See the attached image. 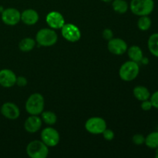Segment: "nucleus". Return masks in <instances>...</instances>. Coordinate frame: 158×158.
Instances as JSON below:
<instances>
[{
    "label": "nucleus",
    "instance_id": "nucleus-27",
    "mask_svg": "<svg viewBox=\"0 0 158 158\" xmlns=\"http://www.w3.org/2000/svg\"><path fill=\"white\" fill-rule=\"evenodd\" d=\"M140 107L144 111H149L152 109L153 106H152V103H151V100H143L142 101L141 104H140Z\"/></svg>",
    "mask_w": 158,
    "mask_h": 158
},
{
    "label": "nucleus",
    "instance_id": "nucleus-20",
    "mask_svg": "<svg viewBox=\"0 0 158 158\" xmlns=\"http://www.w3.org/2000/svg\"><path fill=\"white\" fill-rule=\"evenodd\" d=\"M144 143L151 149L158 148V131L151 132L145 137Z\"/></svg>",
    "mask_w": 158,
    "mask_h": 158
},
{
    "label": "nucleus",
    "instance_id": "nucleus-31",
    "mask_svg": "<svg viewBox=\"0 0 158 158\" xmlns=\"http://www.w3.org/2000/svg\"><path fill=\"white\" fill-rule=\"evenodd\" d=\"M100 1L103 2H112L113 0H100Z\"/></svg>",
    "mask_w": 158,
    "mask_h": 158
},
{
    "label": "nucleus",
    "instance_id": "nucleus-30",
    "mask_svg": "<svg viewBox=\"0 0 158 158\" xmlns=\"http://www.w3.org/2000/svg\"><path fill=\"white\" fill-rule=\"evenodd\" d=\"M140 63L143 65H148V63H149V60H148V58H147V57L143 56V59L141 60V61H140Z\"/></svg>",
    "mask_w": 158,
    "mask_h": 158
},
{
    "label": "nucleus",
    "instance_id": "nucleus-8",
    "mask_svg": "<svg viewBox=\"0 0 158 158\" xmlns=\"http://www.w3.org/2000/svg\"><path fill=\"white\" fill-rule=\"evenodd\" d=\"M42 141L48 147H56L60 140V136L58 131L52 127H46L42 131Z\"/></svg>",
    "mask_w": 158,
    "mask_h": 158
},
{
    "label": "nucleus",
    "instance_id": "nucleus-23",
    "mask_svg": "<svg viewBox=\"0 0 158 158\" xmlns=\"http://www.w3.org/2000/svg\"><path fill=\"white\" fill-rule=\"evenodd\" d=\"M42 120L48 125H53L56 123L57 117L55 113L52 111H44L42 112Z\"/></svg>",
    "mask_w": 158,
    "mask_h": 158
},
{
    "label": "nucleus",
    "instance_id": "nucleus-33",
    "mask_svg": "<svg viewBox=\"0 0 158 158\" xmlns=\"http://www.w3.org/2000/svg\"><path fill=\"white\" fill-rule=\"evenodd\" d=\"M3 10H4V9H3V8L2 7V6H0V12H1V13H2V12Z\"/></svg>",
    "mask_w": 158,
    "mask_h": 158
},
{
    "label": "nucleus",
    "instance_id": "nucleus-26",
    "mask_svg": "<svg viewBox=\"0 0 158 158\" xmlns=\"http://www.w3.org/2000/svg\"><path fill=\"white\" fill-rule=\"evenodd\" d=\"M151 103H152L153 107L156 108L158 110V90L155 91L153 94H151L150 97Z\"/></svg>",
    "mask_w": 158,
    "mask_h": 158
},
{
    "label": "nucleus",
    "instance_id": "nucleus-2",
    "mask_svg": "<svg viewBox=\"0 0 158 158\" xmlns=\"http://www.w3.org/2000/svg\"><path fill=\"white\" fill-rule=\"evenodd\" d=\"M45 100L43 95L35 93L29 96L26 102V110L30 115H40L44 110Z\"/></svg>",
    "mask_w": 158,
    "mask_h": 158
},
{
    "label": "nucleus",
    "instance_id": "nucleus-10",
    "mask_svg": "<svg viewBox=\"0 0 158 158\" xmlns=\"http://www.w3.org/2000/svg\"><path fill=\"white\" fill-rule=\"evenodd\" d=\"M107 49L114 55L120 56L127 51L128 46L126 42L120 38H113L108 41Z\"/></svg>",
    "mask_w": 158,
    "mask_h": 158
},
{
    "label": "nucleus",
    "instance_id": "nucleus-11",
    "mask_svg": "<svg viewBox=\"0 0 158 158\" xmlns=\"http://www.w3.org/2000/svg\"><path fill=\"white\" fill-rule=\"evenodd\" d=\"M2 115L9 120H16L20 116L19 106L12 102H6L2 105L0 108Z\"/></svg>",
    "mask_w": 158,
    "mask_h": 158
},
{
    "label": "nucleus",
    "instance_id": "nucleus-17",
    "mask_svg": "<svg viewBox=\"0 0 158 158\" xmlns=\"http://www.w3.org/2000/svg\"><path fill=\"white\" fill-rule=\"evenodd\" d=\"M127 54L129 58L132 61L136 62V63H140L141 60L143 57V50L141 48L138 46H131L127 49Z\"/></svg>",
    "mask_w": 158,
    "mask_h": 158
},
{
    "label": "nucleus",
    "instance_id": "nucleus-6",
    "mask_svg": "<svg viewBox=\"0 0 158 158\" xmlns=\"http://www.w3.org/2000/svg\"><path fill=\"white\" fill-rule=\"evenodd\" d=\"M106 128V123L104 119L94 117L88 119L85 123V129L92 134H101Z\"/></svg>",
    "mask_w": 158,
    "mask_h": 158
},
{
    "label": "nucleus",
    "instance_id": "nucleus-16",
    "mask_svg": "<svg viewBox=\"0 0 158 158\" xmlns=\"http://www.w3.org/2000/svg\"><path fill=\"white\" fill-rule=\"evenodd\" d=\"M133 94L134 97L139 101H143V100H149L151 97V93L149 89L143 86H137L133 89Z\"/></svg>",
    "mask_w": 158,
    "mask_h": 158
},
{
    "label": "nucleus",
    "instance_id": "nucleus-5",
    "mask_svg": "<svg viewBox=\"0 0 158 158\" xmlns=\"http://www.w3.org/2000/svg\"><path fill=\"white\" fill-rule=\"evenodd\" d=\"M48 148L42 140H32L26 147V153L31 158H46L49 154Z\"/></svg>",
    "mask_w": 158,
    "mask_h": 158
},
{
    "label": "nucleus",
    "instance_id": "nucleus-24",
    "mask_svg": "<svg viewBox=\"0 0 158 158\" xmlns=\"http://www.w3.org/2000/svg\"><path fill=\"white\" fill-rule=\"evenodd\" d=\"M132 141L134 144L137 145V146H140V145H142L144 143L145 137L140 134H137L133 136Z\"/></svg>",
    "mask_w": 158,
    "mask_h": 158
},
{
    "label": "nucleus",
    "instance_id": "nucleus-25",
    "mask_svg": "<svg viewBox=\"0 0 158 158\" xmlns=\"http://www.w3.org/2000/svg\"><path fill=\"white\" fill-rule=\"evenodd\" d=\"M102 134H103L105 140H107V141H110V140H112L114 138V136H115L114 135V131L110 129H107V128L105 129V131L102 133Z\"/></svg>",
    "mask_w": 158,
    "mask_h": 158
},
{
    "label": "nucleus",
    "instance_id": "nucleus-19",
    "mask_svg": "<svg viewBox=\"0 0 158 158\" xmlns=\"http://www.w3.org/2000/svg\"><path fill=\"white\" fill-rule=\"evenodd\" d=\"M112 7L114 12L119 14H123L127 12L129 5L126 0H113Z\"/></svg>",
    "mask_w": 158,
    "mask_h": 158
},
{
    "label": "nucleus",
    "instance_id": "nucleus-3",
    "mask_svg": "<svg viewBox=\"0 0 158 158\" xmlns=\"http://www.w3.org/2000/svg\"><path fill=\"white\" fill-rule=\"evenodd\" d=\"M140 73V66L138 63L129 60L120 66L119 76L123 81L131 82L135 80Z\"/></svg>",
    "mask_w": 158,
    "mask_h": 158
},
{
    "label": "nucleus",
    "instance_id": "nucleus-4",
    "mask_svg": "<svg viewBox=\"0 0 158 158\" xmlns=\"http://www.w3.org/2000/svg\"><path fill=\"white\" fill-rule=\"evenodd\" d=\"M58 40V35L53 29L43 28L37 32L35 42L40 46L49 47L56 44Z\"/></svg>",
    "mask_w": 158,
    "mask_h": 158
},
{
    "label": "nucleus",
    "instance_id": "nucleus-1",
    "mask_svg": "<svg viewBox=\"0 0 158 158\" xmlns=\"http://www.w3.org/2000/svg\"><path fill=\"white\" fill-rule=\"evenodd\" d=\"M131 11L136 15H149L154 9V0H131L129 6Z\"/></svg>",
    "mask_w": 158,
    "mask_h": 158
},
{
    "label": "nucleus",
    "instance_id": "nucleus-14",
    "mask_svg": "<svg viewBox=\"0 0 158 158\" xmlns=\"http://www.w3.org/2000/svg\"><path fill=\"white\" fill-rule=\"evenodd\" d=\"M42 124V119L38 115H31L25 121L24 127L28 133L34 134L41 129Z\"/></svg>",
    "mask_w": 158,
    "mask_h": 158
},
{
    "label": "nucleus",
    "instance_id": "nucleus-21",
    "mask_svg": "<svg viewBox=\"0 0 158 158\" xmlns=\"http://www.w3.org/2000/svg\"><path fill=\"white\" fill-rule=\"evenodd\" d=\"M35 46V41L32 38H24L19 43V48L23 52H29Z\"/></svg>",
    "mask_w": 158,
    "mask_h": 158
},
{
    "label": "nucleus",
    "instance_id": "nucleus-28",
    "mask_svg": "<svg viewBox=\"0 0 158 158\" xmlns=\"http://www.w3.org/2000/svg\"><path fill=\"white\" fill-rule=\"evenodd\" d=\"M28 83V80L26 77H18L16 78V82H15V84L17 85L19 87H23V86H26Z\"/></svg>",
    "mask_w": 158,
    "mask_h": 158
},
{
    "label": "nucleus",
    "instance_id": "nucleus-32",
    "mask_svg": "<svg viewBox=\"0 0 158 158\" xmlns=\"http://www.w3.org/2000/svg\"><path fill=\"white\" fill-rule=\"evenodd\" d=\"M155 157L158 158V148L156 149V152H155Z\"/></svg>",
    "mask_w": 158,
    "mask_h": 158
},
{
    "label": "nucleus",
    "instance_id": "nucleus-12",
    "mask_svg": "<svg viewBox=\"0 0 158 158\" xmlns=\"http://www.w3.org/2000/svg\"><path fill=\"white\" fill-rule=\"evenodd\" d=\"M46 22L48 26L53 29H60L64 26L65 19L60 12L52 11L49 12L46 17Z\"/></svg>",
    "mask_w": 158,
    "mask_h": 158
},
{
    "label": "nucleus",
    "instance_id": "nucleus-22",
    "mask_svg": "<svg viewBox=\"0 0 158 158\" xmlns=\"http://www.w3.org/2000/svg\"><path fill=\"white\" fill-rule=\"evenodd\" d=\"M152 21L148 15L140 16L137 21V27L141 31H148L151 27Z\"/></svg>",
    "mask_w": 158,
    "mask_h": 158
},
{
    "label": "nucleus",
    "instance_id": "nucleus-13",
    "mask_svg": "<svg viewBox=\"0 0 158 158\" xmlns=\"http://www.w3.org/2000/svg\"><path fill=\"white\" fill-rule=\"evenodd\" d=\"M16 78L15 73L11 69H2L0 70V86L2 87H12L15 85Z\"/></svg>",
    "mask_w": 158,
    "mask_h": 158
},
{
    "label": "nucleus",
    "instance_id": "nucleus-9",
    "mask_svg": "<svg viewBox=\"0 0 158 158\" xmlns=\"http://www.w3.org/2000/svg\"><path fill=\"white\" fill-rule=\"evenodd\" d=\"M2 21L8 26H15L21 20V13L15 8L4 9L1 15Z\"/></svg>",
    "mask_w": 158,
    "mask_h": 158
},
{
    "label": "nucleus",
    "instance_id": "nucleus-18",
    "mask_svg": "<svg viewBox=\"0 0 158 158\" xmlns=\"http://www.w3.org/2000/svg\"><path fill=\"white\" fill-rule=\"evenodd\" d=\"M148 46L150 52L154 56L158 58V32L150 35L148 41Z\"/></svg>",
    "mask_w": 158,
    "mask_h": 158
},
{
    "label": "nucleus",
    "instance_id": "nucleus-7",
    "mask_svg": "<svg viewBox=\"0 0 158 158\" xmlns=\"http://www.w3.org/2000/svg\"><path fill=\"white\" fill-rule=\"evenodd\" d=\"M61 33L63 38L70 43H76L81 38L80 29L72 23H65L61 28Z\"/></svg>",
    "mask_w": 158,
    "mask_h": 158
},
{
    "label": "nucleus",
    "instance_id": "nucleus-15",
    "mask_svg": "<svg viewBox=\"0 0 158 158\" xmlns=\"http://www.w3.org/2000/svg\"><path fill=\"white\" fill-rule=\"evenodd\" d=\"M21 21L26 25L32 26L39 21V14L32 9H27L21 13Z\"/></svg>",
    "mask_w": 158,
    "mask_h": 158
},
{
    "label": "nucleus",
    "instance_id": "nucleus-29",
    "mask_svg": "<svg viewBox=\"0 0 158 158\" xmlns=\"http://www.w3.org/2000/svg\"><path fill=\"white\" fill-rule=\"evenodd\" d=\"M114 36V32L110 29H105L103 32V37L106 40L109 41L111 39H113Z\"/></svg>",
    "mask_w": 158,
    "mask_h": 158
}]
</instances>
